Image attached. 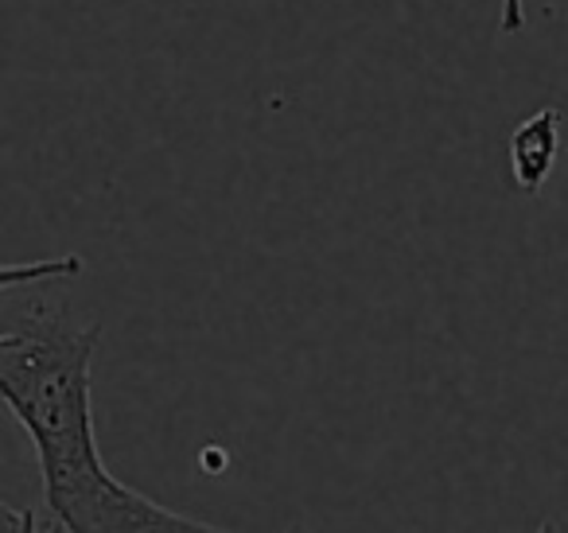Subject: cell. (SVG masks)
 <instances>
[{
  "instance_id": "6da1fadb",
  "label": "cell",
  "mask_w": 568,
  "mask_h": 533,
  "mask_svg": "<svg viewBox=\"0 0 568 533\" xmlns=\"http://www.w3.org/2000/svg\"><path fill=\"white\" fill-rule=\"evenodd\" d=\"M0 393L40 455L43 499L55 502L105 463L94 436V351L102 328L48 296L4 292Z\"/></svg>"
},
{
  "instance_id": "7a4b0ae2",
  "label": "cell",
  "mask_w": 568,
  "mask_h": 533,
  "mask_svg": "<svg viewBox=\"0 0 568 533\" xmlns=\"http://www.w3.org/2000/svg\"><path fill=\"white\" fill-rule=\"evenodd\" d=\"M48 510L67 533H230L144 499L141 491L113 479L110 467L48 502Z\"/></svg>"
},
{
  "instance_id": "3957f363",
  "label": "cell",
  "mask_w": 568,
  "mask_h": 533,
  "mask_svg": "<svg viewBox=\"0 0 568 533\" xmlns=\"http://www.w3.org/2000/svg\"><path fill=\"white\" fill-rule=\"evenodd\" d=\"M560 125H565V113L557 105H541L537 113L521 118L510 133V175L521 195H541L560 157Z\"/></svg>"
},
{
  "instance_id": "277c9868",
  "label": "cell",
  "mask_w": 568,
  "mask_h": 533,
  "mask_svg": "<svg viewBox=\"0 0 568 533\" xmlns=\"http://www.w3.org/2000/svg\"><path fill=\"white\" fill-rule=\"evenodd\" d=\"M82 258H55V261H32V265H9L0 273V289H20V284H40V281H63V276H79Z\"/></svg>"
},
{
  "instance_id": "5b68a950",
  "label": "cell",
  "mask_w": 568,
  "mask_h": 533,
  "mask_svg": "<svg viewBox=\"0 0 568 533\" xmlns=\"http://www.w3.org/2000/svg\"><path fill=\"white\" fill-rule=\"evenodd\" d=\"M526 24H529L526 0H503V4H498V32L503 36H521Z\"/></svg>"
},
{
  "instance_id": "8992f818",
  "label": "cell",
  "mask_w": 568,
  "mask_h": 533,
  "mask_svg": "<svg viewBox=\"0 0 568 533\" xmlns=\"http://www.w3.org/2000/svg\"><path fill=\"white\" fill-rule=\"evenodd\" d=\"M4 525H9V533H67L63 525H48V530H40V517L32 514V510H4Z\"/></svg>"
},
{
  "instance_id": "52a82bcc",
  "label": "cell",
  "mask_w": 568,
  "mask_h": 533,
  "mask_svg": "<svg viewBox=\"0 0 568 533\" xmlns=\"http://www.w3.org/2000/svg\"><path fill=\"white\" fill-rule=\"evenodd\" d=\"M534 533H560V530H557V525H552V522H545V525H537Z\"/></svg>"
},
{
  "instance_id": "ba28073f",
  "label": "cell",
  "mask_w": 568,
  "mask_h": 533,
  "mask_svg": "<svg viewBox=\"0 0 568 533\" xmlns=\"http://www.w3.org/2000/svg\"><path fill=\"white\" fill-rule=\"evenodd\" d=\"M288 533H304V530H288Z\"/></svg>"
}]
</instances>
